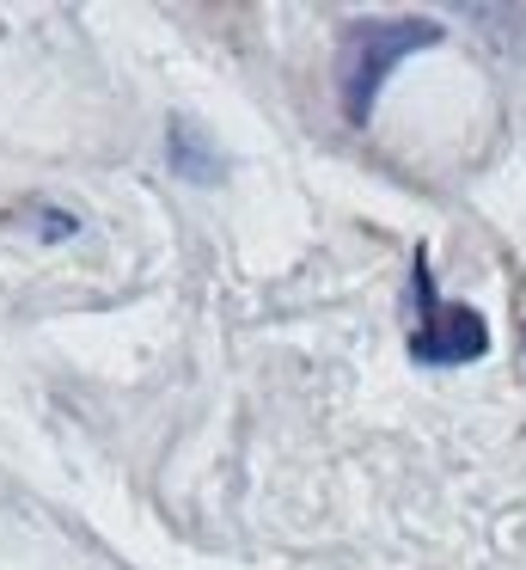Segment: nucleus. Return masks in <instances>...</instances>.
<instances>
[{"label": "nucleus", "instance_id": "1", "mask_svg": "<svg viewBox=\"0 0 526 570\" xmlns=\"http://www.w3.org/2000/svg\"><path fill=\"white\" fill-rule=\"evenodd\" d=\"M435 38H440L435 19H386V26H355L349 38H343V56H337L343 117H349V124H367V117H374V105H379L386 75L410 50H428Z\"/></svg>", "mask_w": 526, "mask_h": 570}, {"label": "nucleus", "instance_id": "3", "mask_svg": "<svg viewBox=\"0 0 526 570\" xmlns=\"http://www.w3.org/2000/svg\"><path fill=\"white\" fill-rule=\"evenodd\" d=\"M171 160H178V173H183V178H196V185H208V178L220 173V166H215V154L202 148V136H196L190 124H178V129H171Z\"/></svg>", "mask_w": 526, "mask_h": 570}, {"label": "nucleus", "instance_id": "2", "mask_svg": "<svg viewBox=\"0 0 526 570\" xmlns=\"http://www.w3.org/2000/svg\"><path fill=\"white\" fill-rule=\"evenodd\" d=\"M410 301H416L410 356L423 362V368H459V362H477V356L489 350V325H484V313L440 301L423 252H416V264H410Z\"/></svg>", "mask_w": 526, "mask_h": 570}]
</instances>
